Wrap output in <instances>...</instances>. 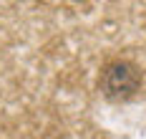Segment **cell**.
<instances>
[{"mask_svg": "<svg viewBox=\"0 0 146 139\" xmlns=\"http://www.w3.org/2000/svg\"><path fill=\"white\" fill-rule=\"evenodd\" d=\"M98 89L108 101H129L141 91V74L131 61H111L103 66Z\"/></svg>", "mask_w": 146, "mask_h": 139, "instance_id": "obj_1", "label": "cell"}]
</instances>
